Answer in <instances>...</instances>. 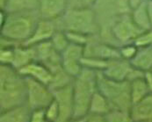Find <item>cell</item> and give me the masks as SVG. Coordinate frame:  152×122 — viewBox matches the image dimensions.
I'll return each instance as SVG.
<instances>
[{
  "label": "cell",
  "instance_id": "obj_1",
  "mask_svg": "<svg viewBox=\"0 0 152 122\" xmlns=\"http://www.w3.org/2000/svg\"><path fill=\"white\" fill-rule=\"evenodd\" d=\"M40 20L37 11L7 12L1 10V39L20 45L33 34Z\"/></svg>",
  "mask_w": 152,
  "mask_h": 122
},
{
  "label": "cell",
  "instance_id": "obj_2",
  "mask_svg": "<svg viewBox=\"0 0 152 122\" xmlns=\"http://www.w3.org/2000/svg\"><path fill=\"white\" fill-rule=\"evenodd\" d=\"M26 104V81L20 71L9 65H0L1 112Z\"/></svg>",
  "mask_w": 152,
  "mask_h": 122
},
{
  "label": "cell",
  "instance_id": "obj_3",
  "mask_svg": "<svg viewBox=\"0 0 152 122\" xmlns=\"http://www.w3.org/2000/svg\"><path fill=\"white\" fill-rule=\"evenodd\" d=\"M56 23L60 30L78 33L90 37L99 35L101 31L97 12L93 7H69Z\"/></svg>",
  "mask_w": 152,
  "mask_h": 122
},
{
  "label": "cell",
  "instance_id": "obj_4",
  "mask_svg": "<svg viewBox=\"0 0 152 122\" xmlns=\"http://www.w3.org/2000/svg\"><path fill=\"white\" fill-rule=\"evenodd\" d=\"M74 97V118L89 114L91 100L98 91V71L84 68L72 83Z\"/></svg>",
  "mask_w": 152,
  "mask_h": 122
},
{
  "label": "cell",
  "instance_id": "obj_5",
  "mask_svg": "<svg viewBox=\"0 0 152 122\" xmlns=\"http://www.w3.org/2000/svg\"><path fill=\"white\" fill-rule=\"evenodd\" d=\"M98 91L108 100L112 109L130 112L133 106L129 81H116L98 72Z\"/></svg>",
  "mask_w": 152,
  "mask_h": 122
},
{
  "label": "cell",
  "instance_id": "obj_6",
  "mask_svg": "<svg viewBox=\"0 0 152 122\" xmlns=\"http://www.w3.org/2000/svg\"><path fill=\"white\" fill-rule=\"evenodd\" d=\"M107 31L113 41L117 42L119 46L134 42L143 32L134 24L129 12L115 17Z\"/></svg>",
  "mask_w": 152,
  "mask_h": 122
},
{
  "label": "cell",
  "instance_id": "obj_7",
  "mask_svg": "<svg viewBox=\"0 0 152 122\" xmlns=\"http://www.w3.org/2000/svg\"><path fill=\"white\" fill-rule=\"evenodd\" d=\"M26 104L32 109H45L54 100L53 91L48 84L26 77Z\"/></svg>",
  "mask_w": 152,
  "mask_h": 122
},
{
  "label": "cell",
  "instance_id": "obj_8",
  "mask_svg": "<svg viewBox=\"0 0 152 122\" xmlns=\"http://www.w3.org/2000/svg\"><path fill=\"white\" fill-rule=\"evenodd\" d=\"M120 47L102 41L99 35L91 38L85 47V56L99 58L105 61H112L121 58Z\"/></svg>",
  "mask_w": 152,
  "mask_h": 122
},
{
  "label": "cell",
  "instance_id": "obj_9",
  "mask_svg": "<svg viewBox=\"0 0 152 122\" xmlns=\"http://www.w3.org/2000/svg\"><path fill=\"white\" fill-rule=\"evenodd\" d=\"M85 47L70 43L61 54L63 69L72 77H76L84 69L82 59L85 56Z\"/></svg>",
  "mask_w": 152,
  "mask_h": 122
},
{
  "label": "cell",
  "instance_id": "obj_10",
  "mask_svg": "<svg viewBox=\"0 0 152 122\" xmlns=\"http://www.w3.org/2000/svg\"><path fill=\"white\" fill-rule=\"evenodd\" d=\"M54 100L60 110L58 122H68L74 118V97L72 84L53 91Z\"/></svg>",
  "mask_w": 152,
  "mask_h": 122
},
{
  "label": "cell",
  "instance_id": "obj_11",
  "mask_svg": "<svg viewBox=\"0 0 152 122\" xmlns=\"http://www.w3.org/2000/svg\"><path fill=\"white\" fill-rule=\"evenodd\" d=\"M36 52V61H41L53 73L63 68L61 54L57 52L51 41H46L34 46Z\"/></svg>",
  "mask_w": 152,
  "mask_h": 122
},
{
  "label": "cell",
  "instance_id": "obj_12",
  "mask_svg": "<svg viewBox=\"0 0 152 122\" xmlns=\"http://www.w3.org/2000/svg\"><path fill=\"white\" fill-rule=\"evenodd\" d=\"M69 7V0H39L37 12L40 19L56 21Z\"/></svg>",
  "mask_w": 152,
  "mask_h": 122
},
{
  "label": "cell",
  "instance_id": "obj_13",
  "mask_svg": "<svg viewBox=\"0 0 152 122\" xmlns=\"http://www.w3.org/2000/svg\"><path fill=\"white\" fill-rule=\"evenodd\" d=\"M135 68L130 61L122 58L109 61L102 73L110 79L116 81H130Z\"/></svg>",
  "mask_w": 152,
  "mask_h": 122
},
{
  "label": "cell",
  "instance_id": "obj_14",
  "mask_svg": "<svg viewBox=\"0 0 152 122\" xmlns=\"http://www.w3.org/2000/svg\"><path fill=\"white\" fill-rule=\"evenodd\" d=\"M58 30L56 21L40 19L31 37L23 43L26 46H35L37 44L49 41Z\"/></svg>",
  "mask_w": 152,
  "mask_h": 122
},
{
  "label": "cell",
  "instance_id": "obj_15",
  "mask_svg": "<svg viewBox=\"0 0 152 122\" xmlns=\"http://www.w3.org/2000/svg\"><path fill=\"white\" fill-rule=\"evenodd\" d=\"M19 71L25 77L34 79L48 85H49L53 77V74L50 69L43 63L38 61H34L28 63L19 69Z\"/></svg>",
  "mask_w": 152,
  "mask_h": 122
},
{
  "label": "cell",
  "instance_id": "obj_16",
  "mask_svg": "<svg viewBox=\"0 0 152 122\" xmlns=\"http://www.w3.org/2000/svg\"><path fill=\"white\" fill-rule=\"evenodd\" d=\"M32 109L26 104L2 111L0 122H29Z\"/></svg>",
  "mask_w": 152,
  "mask_h": 122
},
{
  "label": "cell",
  "instance_id": "obj_17",
  "mask_svg": "<svg viewBox=\"0 0 152 122\" xmlns=\"http://www.w3.org/2000/svg\"><path fill=\"white\" fill-rule=\"evenodd\" d=\"M36 61V52L34 46L18 45L14 48V61L12 67L16 69H20L28 63Z\"/></svg>",
  "mask_w": 152,
  "mask_h": 122
},
{
  "label": "cell",
  "instance_id": "obj_18",
  "mask_svg": "<svg viewBox=\"0 0 152 122\" xmlns=\"http://www.w3.org/2000/svg\"><path fill=\"white\" fill-rule=\"evenodd\" d=\"M129 13H130L131 19L142 31L144 32L151 29L152 27L150 20L149 12H148L147 1L132 8Z\"/></svg>",
  "mask_w": 152,
  "mask_h": 122
},
{
  "label": "cell",
  "instance_id": "obj_19",
  "mask_svg": "<svg viewBox=\"0 0 152 122\" xmlns=\"http://www.w3.org/2000/svg\"><path fill=\"white\" fill-rule=\"evenodd\" d=\"M130 113L134 121H152V93L142 101L134 104Z\"/></svg>",
  "mask_w": 152,
  "mask_h": 122
},
{
  "label": "cell",
  "instance_id": "obj_20",
  "mask_svg": "<svg viewBox=\"0 0 152 122\" xmlns=\"http://www.w3.org/2000/svg\"><path fill=\"white\" fill-rule=\"evenodd\" d=\"M130 62L134 68L144 72L152 69V45L139 47L135 57Z\"/></svg>",
  "mask_w": 152,
  "mask_h": 122
},
{
  "label": "cell",
  "instance_id": "obj_21",
  "mask_svg": "<svg viewBox=\"0 0 152 122\" xmlns=\"http://www.w3.org/2000/svg\"><path fill=\"white\" fill-rule=\"evenodd\" d=\"M143 77L134 79L129 82L131 99H132L133 105L139 102L142 101L151 94V91Z\"/></svg>",
  "mask_w": 152,
  "mask_h": 122
},
{
  "label": "cell",
  "instance_id": "obj_22",
  "mask_svg": "<svg viewBox=\"0 0 152 122\" xmlns=\"http://www.w3.org/2000/svg\"><path fill=\"white\" fill-rule=\"evenodd\" d=\"M39 0H7L1 8L7 12L37 11Z\"/></svg>",
  "mask_w": 152,
  "mask_h": 122
},
{
  "label": "cell",
  "instance_id": "obj_23",
  "mask_svg": "<svg viewBox=\"0 0 152 122\" xmlns=\"http://www.w3.org/2000/svg\"><path fill=\"white\" fill-rule=\"evenodd\" d=\"M111 110V105L107 98L101 92L97 91L91 100L89 114H98L105 116Z\"/></svg>",
  "mask_w": 152,
  "mask_h": 122
},
{
  "label": "cell",
  "instance_id": "obj_24",
  "mask_svg": "<svg viewBox=\"0 0 152 122\" xmlns=\"http://www.w3.org/2000/svg\"><path fill=\"white\" fill-rule=\"evenodd\" d=\"M50 41H51L54 48L60 54H62L67 48V47L70 44L65 31L60 30V29H58L56 32V34L53 35Z\"/></svg>",
  "mask_w": 152,
  "mask_h": 122
},
{
  "label": "cell",
  "instance_id": "obj_25",
  "mask_svg": "<svg viewBox=\"0 0 152 122\" xmlns=\"http://www.w3.org/2000/svg\"><path fill=\"white\" fill-rule=\"evenodd\" d=\"M107 122H134L130 112L112 109L106 115Z\"/></svg>",
  "mask_w": 152,
  "mask_h": 122
},
{
  "label": "cell",
  "instance_id": "obj_26",
  "mask_svg": "<svg viewBox=\"0 0 152 122\" xmlns=\"http://www.w3.org/2000/svg\"><path fill=\"white\" fill-rule=\"evenodd\" d=\"M108 61H105L99 58L85 56L82 59V65L84 68L93 69L98 72H102L107 66Z\"/></svg>",
  "mask_w": 152,
  "mask_h": 122
},
{
  "label": "cell",
  "instance_id": "obj_27",
  "mask_svg": "<svg viewBox=\"0 0 152 122\" xmlns=\"http://www.w3.org/2000/svg\"><path fill=\"white\" fill-rule=\"evenodd\" d=\"M18 46V45H17ZM13 45H4L0 48V65L12 66L14 61V48Z\"/></svg>",
  "mask_w": 152,
  "mask_h": 122
},
{
  "label": "cell",
  "instance_id": "obj_28",
  "mask_svg": "<svg viewBox=\"0 0 152 122\" xmlns=\"http://www.w3.org/2000/svg\"><path fill=\"white\" fill-rule=\"evenodd\" d=\"M120 54H121V57L124 60L131 61L136 56L139 47L134 43H127V44H123L121 46H120Z\"/></svg>",
  "mask_w": 152,
  "mask_h": 122
},
{
  "label": "cell",
  "instance_id": "obj_29",
  "mask_svg": "<svg viewBox=\"0 0 152 122\" xmlns=\"http://www.w3.org/2000/svg\"><path fill=\"white\" fill-rule=\"evenodd\" d=\"M45 113L48 121L58 122L60 117V110L57 103L55 100H53V102L48 107L45 108Z\"/></svg>",
  "mask_w": 152,
  "mask_h": 122
},
{
  "label": "cell",
  "instance_id": "obj_30",
  "mask_svg": "<svg viewBox=\"0 0 152 122\" xmlns=\"http://www.w3.org/2000/svg\"><path fill=\"white\" fill-rule=\"evenodd\" d=\"M138 47H142L152 45V28L150 30L142 32L134 41Z\"/></svg>",
  "mask_w": 152,
  "mask_h": 122
},
{
  "label": "cell",
  "instance_id": "obj_31",
  "mask_svg": "<svg viewBox=\"0 0 152 122\" xmlns=\"http://www.w3.org/2000/svg\"><path fill=\"white\" fill-rule=\"evenodd\" d=\"M47 117L45 109H34L32 110L30 121L29 122H46Z\"/></svg>",
  "mask_w": 152,
  "mask_h": 122
},
{
  "label": "cell",
  "instance_id": "obj_32",
  "mask_svg": "<svg viewBox=\"0 0 152 122\" xmlns=\"http://www.w3.org/2000/svg\"><path fill=\"white\" fill-rule=\"evenodd\" d=\"M98 0H69V7H93Z\"/></svg>",
  "mask_w": 152,
  "mask_h": 122
},
{
  "label": "cell",
  "instance_id": "obj_33",
  "mask_svg": "<svg viewBox=\"0 0 152 122\" xmlns=\"http://www.w3.org/2000/svg\"><path fill=\"white\" fill-rule=\"evenodd\" d=\"M86 122H107V120H106V117L104 115L88 114Z\"/></svg>",
  "mask_w": 152,
  "mask_h": 122
},
{
  "label": "cell",
  "instance_id": "obj_34",
  "mask_svg": "<svg viewBox=\"0 0 152 122\" xmlns=\"http://www.w3.org/2000/svg\"><path fill=\"white\" fill-rule=\"evenodd\" d=\"M144 79L148 84V87L151 91V93H152V69L147 70L144 72Z\"/></svg>",
  "mask_w": 152,
  "mask_h": 122
},
{
  "label": "cell",
  "instance_id": "obj_35",
  "mask_svg": "<svg viewBox=\"0 0 152 122\" xmlns=\"http://www.w3.org/2000/svg\"><path fill=\"white\" fill-rule=\"evenodd\" d=\"M129 5H130V8H134L135 6H137L138 4H142V3H144L148 0H129Z\"/></svg>",
  "mask_w": 152,
  "mask_h": 122
},
{
  "label": "cell",
  "instance_id": "obj_36",
  "mask_svg": "<svg viewBox=\"0 0 152 122\" xmlns=\"http://www.w3.org/2000/svg\"><path fill=\"white\" fill-rule=\"evenodd\" d=\"M147 5H148V12H149V16H150V20L151 24L152 27V0L147 1Z\"/></svg>",
  "mask_w": 152,
  "mask_h": 122
},
{
  "label": "cell",
  "instance_id": "obj_37",
  "mask_svg": "<svg viewBox=\"0 0 152 122\" xmlns=\"http://www.w3.org/2000/svg\"><path fill=\"white\" fill-rule=\"evenodd\" d=\"M87 116L86 117H79V118H72L68 122H86Z\"/></svg>",
  "mask_w": 152,
  "mask_h": 122
},
{
  "label": "cell",
  "instance_id": "obj_38",
  "mask_svg": "<svg viewBox=\"0 0 152 122\" xmlns=\"http://www.w3.org/2000/svg\"><path fill=\"white\" fill-rule=\"evenodd\" d=\"M6 1L7 0H0V6H1V8L4 5V4L6 3Z\"/></svg>",
  "mask_w": 152,
  "mask_h": 122
},
{
  "label": "cell",
  "instance_id": "obj_39",
  "mask_svg": "<svg viewBox=\"0 0 152 122\" xmlns=\"http://www.w3.org/2000/svg\"><path fill=\"white\" fill-rule=\"evenodd\" d=\"M134 122H152V121H134Z\"/></svg>",
  "mask_w": 152,
  "mask_h": 122
},
{
  "label": "cell",
  "instance_id": "obj_40",
  "mask_svg": "<svg viewBox=\"0 0 152 122\" xmlns=\"http://www.w3.org/2000/svg\"><path fill=\"white\" fill-rule=\"evenodd\" d=\"M46 122H52V121H46Z\"/></svg>",
  "mask_w": 152,
  "mask_h": 122
}]
</instances>
